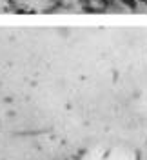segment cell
<instances>
[{
  "instance_id": "obj_1",
  "label": "cell",
  "mask_w": 147,
  "mask_h": 160,
  "mask_svg": "<svg viewBox=\"0 0 147 160\" xmlns=\"http://www.w3.org/2000/svg\"><path fill=\"white\" fill-rule=\"evenodd\" d=\"M122 2H124L127 7H133V9L136 7V0H122Z\"/></svg>"
},
{
  "instance_id": "obj_2",
  "label": "cell",
  "mask_w": 147,
  "mask_h": 160,
  "mask_svg": "<svg viewBox=\"0 0 147 160\" xmlns=\"http://www.w3.org/2000/svg\"><path fill=\"white\" fill-rule=\"evenodd\" d=\"M136 2H147V0H136Z\"/></svg>"
},
{
  "instance_id": "obj_3",
  "label": "cell",
  "mask_w": 147,
  "mask_h": 160,
  "mask_svg": "<svg viewBox=\"0 0 147 160\" xmlns=\"http://www.w3.org/2000/svg\"><path fill=\"white\" fill-rule=\"evenodd\" d=\"M145 4H147V2H145Z\"/></svg>"
}]
</instances>
